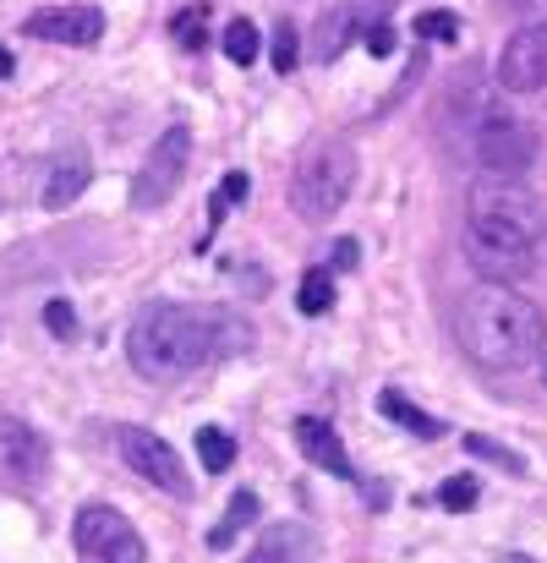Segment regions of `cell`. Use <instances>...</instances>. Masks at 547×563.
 Masks as SVG:
<instances>
[{"instance_id": "603a6c76", "label": "cell", "mask_w": 547, "mask_h": 563, "mask_svg": "<svg viewBox=\"0 0 547 563\" xmlns=\"http://www.w3.org/2000/svg\"><path fill=\"white\" fill-rule=\"evenodd\" d=\"M416 38L460 44V16H455V11H422V16H416Z\"/></svg>"}, {"instance_id": "83f0119b", "label": "cell", "mask_w": 547, "mask_h": 563, "mask_svg": "<svg viewBox=\"0 0 547 563\" xmlns=\"http://www.w3.org/2000/svg\"><path fill=\"white\" fill-rule=\"evenodd\" d=\"M44 329H50L55 340H72V334H77V312H72L66 301H50V307H44Z\"/></svg>"}, {"instance_id": "1f68e13d", "label": "cell", "mask_w": 547, "mask_h": 563, "mask_svg": "<svg viewBox=\"0 0 547 563\" xmlns=\"http://www.w3.org/2000/svg\"><path fill=\"white\" fill-rule=\"evenodd\" d=\"M499 563H537V559H526V553H504Z\"/></svg>"}, {"instance_id": "484cf974", "label": "cell", "mask_w": 547, "mask_h": 563, "mask_svg": "<svg viewBox=\"0 0 547 563\" xmlns=\"http://www.w3.org/2000/svg\"><path fill=\"white\" fill-rule=\"evenodd\" d=\"M171 33H176V44H182V49H203V38H208V11H203V5L182 11V16L171 22Z\"/></svg>"}, {"instance_id": "7402d4cb", "label": "cell", "mask_w": 547, "mask_h": 563, "mask_svg": "<svg viewBox=\"0 0 547 563\" xmlns=\"http://www.w3.org/2000/svg\"><path fill=\"white\" fill-rule=\"evenodd\" d=\"M225 55H230L236 66H252V60H258V27H252L247 16H236V22L225 27Z\"/></svg>"}, {"instance_id": "52a82bcc", "label": "cell", "mask_w": 547, "mask_h": 563, "mask_svg": "<svg viewBox=\"0 0 547 563\" xmlns=\"http://www.w3.org/2000/svg\"><path fill=\"white\" fill-rule=\"evenodd\" d=\"M186 165H192V132L176 121L165 137H154V148H149L138 181H132V208H143V213H149V208H165V202L182 191Z\"/></svg>"}, {"instance_id": "f1b7e54d", "label": "cell", "mask_w": 547, "mask_h": 563, "mask_svg": "<svg viewBox=\"0 0 547 563\" xmlns=\"http://www.w3.org/2000/svg\"><path fill=\"white\" fill-rule=\"evenodd\" d=\"M362 44H367V55H394V27L389 22H372L362 33Z\"/></svg>"}, {"instance_id": "277c9868", "label": "cell", "mask_w": 547, "mask_h": 563, "mask_svg": "<svg viewBox=\"0 0 547 563\" xmlns=\"http://www.w3.org/2000/svg\"><path fill=\"white\" fill-rule=\"evenodd\" d=\"M357 187V148L346 137H324L318 148H307V159L296 165L291 202L307 224H324L329 213L346 208V197Z\"/></svg>"}, {"instance_id": "d6a6232c", "label": "cell", "mask_w": 547, "mask_h": 563, "mask_svg": "<svg viewBox=\"0 0 547 563\" xmlns=\"http://www.w3.org/2000/svg\"><path fill=\"white\" fill-rule=\"evenodd\" d=\"M543 383H547V351H543Z\"/></svg>"}, {"instance_id": "e0dca14e", "label": "cell", "mask_w": 547, "mask_h": 563, "mask_svg": "<svg viewBox=\"0 0 547 563\" xmlns=\"http://www.w3.org/2000/svg\"><path fill=\"white\" fill-rule=\"evenodd\" d=\"M258 515H263L258 493H236V498H230V509H225V520H219V526L208 531V548H219V553H225V548L236 542V531H247V526H252Z\"/></svg>"}, {"instance_id": "ba28073f", "label": "cell", "mask_w": 547, "mask_h": 563, "mask_svg": "<svg viewBox=\"0 0 547 563\" xmlns=\"http://www.w3.org/2000/svg\"><path fill=\"white\" fill-rule=\"evenodd\" d=\"M116 443H121V460H127L143 482H154V487L171 493V498H192V476H186L182 454H176L160 432H149V427H121Z\"/></svg>"}, {"instance_id": "4dcf8cb0", "label": "cell", "mask_w": 547, "mask_h": 563, "mask_svg": "<svg viewBox=\"0 0 547 563\" xmlns=\"http://www.w3.org/2000/svg\"><path fill=\"white\" fill-rule=\"evenodd\" d=\"M11 71H17V60H11V49L0 44V77H11Z\"/></svg>"}, {"instance_id": "d4e9b609", "label": "cell", "mask_w": 547, "mask_h": 563, "mask_svg": "<svg viewBox=\"0 0 547 563\" xmlns=\"http://www.w3.org/2000/svg\"><path fill=\"white\" fill-rule=\"evenodd\" d=\"M477 498H482V487H477V476H449V482L438 487V504H444V509H455V515H466V509H477Z\"/></svg>"}, {"instance_id": "9c48e42d", "label": "cell", "mask_w": 547, "mask_h": 563, "mask_svg": "<svg viewBox=\"0 0 547 563\" xmlns=\"http://www.w3.org/2000/svg\"><path fill=\"white\" fill-rule=\"evenodd\" d=\"M499 88H510V93H537V88H547V27L543 22L510 33V44L499 49Z\"/></svg>"}, {"instance_id": "5bb4252c", "label": "cell", "mask_w": 547, "mask_h": 563, "mask_svg": "<svg viewBox=\"0 0 547 563\" xmlns=\"http://www.w3.org/2000/svg\"><path fill=\"white\" fill-rule=\"evenodd\" d=\"M296 443H302V454H307L313 465H324L329 476H340V482H357V471H351V454H346V443H340V432H335L329 421H318V416H296Z\"/></svg>"}, {"instance_id": "30bf717a", "label": "cell", "mask_w": 547, "mask_h": 563, "mask_svg": "<svg viewBox=\"0 0 547 563\" xmlns=\"http://www.w3.org/2000/svg\"><path fill=\"white\" fill-rule=\"evenodd\" d=\"M28 38H50V44H99L105 33V11L99 5H44L22 22Z\"/></svg>"}, {"instance_id": "ac0fdd59", "label": "cell", "mask_w": 547, "mask_h": 563, "mask_svg": "<svg viewBox=\"0 0 547 563\" xmlns=\"http://www.w3.org/2000/svg\"><path fill=\"white\" fill-rule=\"evenodd\" d=\"M197 460L208 476H225L236 465V438L225 427H197Z\"/></svg>"}, {"instance_id": "d6986e66", "label": "cell", "mask_w": 547, "mask_h": 563, "mask_svg": "<svg viewBox=\"0 0 547 563\" xmlns=\"http://www.w3.org/2000/svg\"><path fill=\"white\" fill-rule=\"evenodd\" d=\"M247 191H252V181H247V170H230V176L219 181V191H214V202H208V235H203L197 246H208V241H214V230L225 224V213H230L236 202H247Z\"/></svg>"}, {"instance_id": "7a4b0ae2", "label": "cell", "mask_w": 547, "mask_h": 563, "mask_svg": "<svg viewBox=\"0 0 547 563\" xmlns=\"http://www.w3.org/2000/svg\"><path fill=\"white\" fill-rule=\"evenodd\" d=\"M460 351L488 373H521L547 351V318L515 285H477L455 312Z\"/></svg>"}, {"instance_id": "4316f807", "label": "cell", "mask_w": 547, "mask_h": 563, "mask_svg": "<svg viewBox=\"0 0 547 563\" xmlns=\"http://www.w3.org/2000/svg\"><path fill=\"white\" fill-rule=\"evenodd\" d=\"M269 55H274V71H280V77H285V71H296V60H302V38H296V27H291V22H280V27H274V49H269Z\"/></svg>"}, {"instance_id": "3957f363", "label": "cell", "mask_w": 547, "mask_h": 563, "mask_svg": "<svg viewBox=\"0 0 547 563\" xmlns=\"http://www.w3.org/2000/svg\"><path fill=\"white\" fill-rule=\"evenodd\" d=\"M466 235L471 241H499V246H537L543 235V208L521 181L488 176L466 197Z\"/></svg>"}, {"instance_id": "7c38bea8", "label": "cell", "mask_w": 547, "mask_h": 563, "mask_svg": "<svg viewBox=\"0 0 547 563\" xmlns=\"http://www.w3.org/2000/svg\"><path fill=\"white\" fill-rule=\"evenodd\" d=\"M389 5L394 0H340L335 16H324V27H318V60H340L351 33H367L372 22H389Z\"/></svg>"}, {"instance_id": "9a60e30c", "label": "cell", "mask_w": 547, "mask_h": 563, "mask_svg": "<svg viewBox=\"0 0 547 563\" xmlns=\"http://www.w3.org/2000/svg\"><path fill=\"white\" fill-rule=\"evenodd\" d=\"M307 559H313V531L296 526V520H285V526H269L258 537V548L241 563H307Z\"/></svg>"}, {"instance_id": "5b68a950", "label": "cell", "mask_w": 547, "mask_h": 563, "mask_svg": "<svg viewBox=\"0 0 547 563\" xmlns=\"http://www.w3.org/2000/svg\"><path fill=\"white\" fill-rule=\"evenodd\" d=\"M72 542H77V559L83 563H149V548H143L138 526L121 509H110V504L77 509Z\"/></svg>"}, {"instance_id": "8fae6325", "label": "cell", "mask_w": 547, "mask_h": 563, "mask_svg": "<svg viewBox=\"0 0 547 563\" xmlns=\"http://www.w3.org/2000/svg\"><path fill=\"white\" fill-rule=\"evenodd\" d=\"M466 257L482 274V285H521L537 274V246H499V241H471L466 235Z\"/></svg>"}, {"instance_id": "8992f818", "label": "cell", "mask_w": 547, "mask_h": 563, "mask_svg": "<svg viewBox=\"0 0 547 563\" xmlns=\"http://www.w3.org/2000/svg\"><path fill=\"white\" fill-rule=\"evenodd\" d=\"M537 132L526 126V121H515V115H488L482 126H477V137H471V154H477V165L488 170V176H504V181H521L532 165H537Z\"/></svg>"}, {"instance_id": "f546056e", "label": "cell", "mask_w": 547, "mask_h": 563, "mask_svg": "<svg viewBox=\"0 0 547 563\" xmlns=\"http://www.w3.org/2000/svg\"><path fill=\"white\" fill-rule=\"evenodd\" d=\"M357 257H362V246L346 235V241H335V268H357Z\"/></svg>"}, {"instance_id": "cb8c5ba5", "label": "cell", "mask_w": 547, "mask_h": 563, "mask_svg": "<svg viewBox=\"0 0 547 563\" xmlns=\"http://www.w3.org/2000/svg\"><path fill=\"white\" fill-rule=\"evenodd\" d=\"M466 449H471L477 460H493V465H504V471H515V476H526V460H521L515 449H504V443H493V438H482V432H471V438H466Z\"/></svg>"}, {"instance_id": "6da1fadb", "label": "cell", "mask_w": 547, "mask_h": 563, "mask_svg": "<svg viewBox=\"0 0 547 563\" xmlns=\"http://www.w3.org/2000/svg\"><path fill=\"white\" fill-rule=\"evenodd\" d=\"M252 345V329L225 312V307H176V301H160V307H143L127 329V362L132 373L149 377V383H176L192 377L197 367L219 362V356H236Z\"/></svg>"}, {"instance_id": "44dd1931", "label": "cell", "mask_w": 547, "mask_h": 563, "mask_svg": "<svg viewBox=\"0 0 547 563\" xmlns=\"http://www.w3.org/2000/svg\"><path fill=\"white\" fill-rule=\"evenodd\" d=\"M378 405H383V416H394L405 432H416V438H444V421H438V416H427V410H416V405H405L394 388H389Z\"/></svg>"}, {"instance_id": "ffe728a7", "label": "cell", "mask_w": 547, "mask_h": 563, "mask_svg": "<svg viewBox=\"0 0 547 563\" xmlns=\"http://www.w3.org/2000/svg\"><path fill=\"white\" fill-rule=\"evenodd\" d=\"M296 307H302L307 318H324V312L335 307V274H329V268H307V274H302V290H296Z\"/></svg>"}, {"instance_id": "4fadbf2b", "label": "cell", "mask_w": 547, "mask_h": 563, "mask_svg": "<svg viewBox=\"0 0 547 563\" xmlns=\"http://www.w3.org/2000/svg\"><path fill=\"white\" fill-rule=\"evenodd\" d=\"M0 471L17 482H39L50 471V449L28 421H11V416L0 421Z\"/></svg>"}, {"instance_id": "2e32d148", "label": "cell", "mask_w": 547, "mask_h": 563, "mask_svg": "<svg viewBox=\"0 0 547 563\" xmlns=\"http://www.w3.org/2000/svg\"><path fill=\"white\" fill-rule=\"evenodd\" d=\"M88 176H94V170H88V159H83V154H66V159L50 170L44 208H50V213H61L66 202H77V197H83V187H88Z\"/></svg>"}]
</instances>
